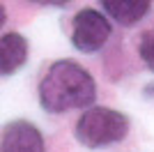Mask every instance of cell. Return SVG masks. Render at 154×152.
Listing matches in <instances>:
<instances>
[{
  "label": "cell",
  "instance_id": "6da1fadb",
  "mask_svg": "<svg viewBox=\"0 0 154 152\" xmlns=\"http://www.w3.org/2000/svg\"><path fill=\"white\" fill-rule=\"evenodd\" d=\"M97 83L90 71L74 60H58L48 67L39 83V101L48 113H67L71 108L92 106Z\"/></svg>",
  "mask_w": 154,
  "mask_h": 152
},
{
  "label": "cell",
  "instance_id": "7a4b0ae2",
  "mask_svg": "<svg viewBox=\"0 0 154 152\" xmlns=\"http://www.w3.org/2000/svg\"><path fill=\"white\" fill-rule=\"evenodd\" d=\"M129 134V118L115 108L92 106L76 122V138L81 145L99 150L124 141Z\"/></svg>",
  "mask_w": 154,
  "mask_h": 152
},
{
  "label": "cell",
  "instance_id": "3957f363",
  "mask_svg": "<svg viewBox=\"0 0 154 152\" xmlns=\"http://www.w3.org/2000/svg\"><path fill=\"white\" fill-rule=\"evenodd\" d=\"M110 37V23L99 9H81L71 21V44L83 53L99 51Z\"/></svg>",
  "mask_w": 154,
  "mask_h": 152
},
{
  "label": "cell",
  "instance_id": "277c9868",
  "mask_svg": "<svg viewBox=\"0 0 154 152\" xmlns=\"http://www.w3.org/2000/svg\"><path fill=\"white\" fill-rule=\"evenodd\" d=\"M0 152H44V136L28 120H14L0 134Z\"/></svg>",
  "mask_w": 154,
  "mask_h": 152
},
{
  "label": "cell",
  "instance_id": "5b68a950",
  "mask_svg": "<svg viewBox=\"0 0 154 152\" xmlns=\"http://www.w3.org/2000/svg\"><path fill=\"white\" fill-rule=\"evenodd\" d=\"M28 60V42L19 32H7L0 37V76L19 71Z\"/></svg>",
  "mask_w": 154,
  "mask_h": 152
},
{
  "label": "cell",
  "instance_id": "8992f818",
  "mask_svg": "<svg viewBox=\"0 0 154 152\" xmlns=\"http://www.w3.org/2000/svg\"><path fill=\"white\" fill-rule=\"evenodd\" d=\"M101 7L120 25H134L152 9V2L147 0H129V2L127 0H103Z\"/></svg>",
  "mask_w": 154,
  "mask_h": 152
},
{
  "label": "cell",
  "instance_id": "52a82bcc",
  "mask_svg": "<svg viewBox=\"0 0 154 152\" xmlns=\"http://www.w3.org/2000/svg\"><path fill=\"white\" fill-rule=\"evenodd\" d=\"M138 53H140V58L145 60V65L154 67V28H152V30H147V32L140 37Z\"/></svg>",
  "mask_w": 154,
  "mask_h": 152
},
{
  "label": "cell",
  "instance_id": "ba28073f",
  "mask_svg": "<svg viewBox=\"0 0 154 152\" xmlns=\"http://www.w3.org/2000/svg\"><path fill=\"white\" fill-rule=\"evenodd\" d=\"M5 19H7V12H5V7L0 5V28L5 25Z\"/></svg>",
  "mask_w": 154,
  "mask_h": 152
}]
</instances>
